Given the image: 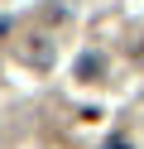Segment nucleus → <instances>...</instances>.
Segmentation results:
<instances>
[{
    "label": "nucleus",
    "mask_w": 144,
    "mask_h": 149,
    "mask_svg": "<svg viewBox=\"0 0 144 149\" xmlns=\"http://www.w3.org/2000/svg\"><path fill=\"white\" fill-rule=\"evenodd\" d=\"M101 72H106V58H101V53H82V58H77V77H82V82H96Z\"/></svg>",
    "instance_id": "f257e3e1"
},
{
    "label": "nucleus",
    "mask_w": 144,
    "mask_h": 149,
    "mask_svg": "<svg viewBox=\"0 0 144 149\" xmlns=\"http://www.w3.org/2000/svg\"><path fill=\"white\" fill-rule=\"evenodd\" d=\"M111 149H130V144H111Z\"/></svg>",
    "instance_id": "f03ea898"
}]
</instances>
